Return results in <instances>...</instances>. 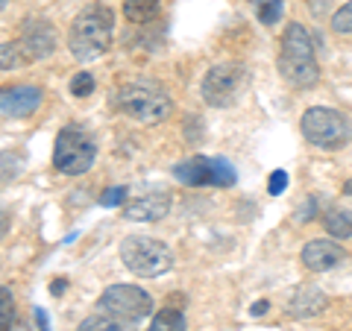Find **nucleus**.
Masks as SVG:
<instances>
[{
  "mask_svg": "<svg viewBox=\"0 0 352 331\" xmlns=\"http://www.w3.org/2000/svg\"><path fill=\"white\" fill-rule=\"evenodd\" d=\"M120 203H126V187L115 185V187H109V191L100 194V205H106V208H115Z\"/></svg>",
  "mask_w": 352,
  "mask_h": 331,
  "instance_id": "obj_23",
  "label": "nucleus"
},
{
  "mask_svg": "<svg viewBox=\"0 0 352 331\" xmlns=\"http://www.w3.org/2000/svg\"><path fill=\"white\" fill-rule=\"evenodd\" d=\"M36 319H38V331H50V319L44 314V308H36Z\"/></svg>",
  "mask_w": 352,
  "mask_h": 331,
  "instance_id": "obj_26",
  "label": "nucleus"
},
{
  "mask_svg": "<svg viewBox=\"0 0 352 331\" xmlns=\"http://www.w3.org/2000/svg\"><path fill=\"white\" fill-rule=\"evenodd\" d=\"M173 176H176V182L191 185V187H206V185L232 187L238 182V173L226 159H206V156L179 161L173 168Z\"/></svg>",
  "mask_w": 352,
  "mask_h": 331,
  "instance_id": "obj_8",
  "label": "nucleus"
},
{
  "mask_svg": "<svg viewBox=\"0 0 352 331\" xmlns=\"http://www.w3.org/2000/svg\"><path fill=\"white\" fill-rule=\"evenodd\" d=\"M279 73L294 88H311L320 80V68L314 59V38L302 24H288L279 44Z\"/></svg>",
  "mask_w": 352,
  "mask_h": 331,
  "instance_id": "obj_2",
  "label": "nucleus"
},
{
  "mask_svg": "<svg viewBox=\"0 0 352 331\" xmlns=\"http://www.w3.org/2000/svg\"><path fill=\"white\" fill-rule=\"evenodd\" d=\"M323 229H326V235H332L335 240L352 238V212L349 208H329L323 217Z\"/></svg>",
  "mask_w": 352,
  "mask_h": 331,
  "instance_id": "obj_15",
  "label": "nucleus"
},
{
  "mask_svg": "<svg viewBox=\"0 0 352 331\" xmlns=\"http://www.w3.org/2000/svg\"><path fill=\"white\" fill-rule=\"evenodd\" d=\"M170 212V194L168 191H153L144 196H135L124 205V217L135 220V223H153V220H162Z\"/></svg>",
  "mask_w": 352,
  "mask_h": 331,
  "instance_id": "obj_13",
  "label": "nucleus"
},
{
  "mask_svg": "<svg viewBox=\"0 0 352 331\" xmlns=\"http://www.w3.org/2000/svg\"><path fill=\"white\" fill-rule=\"evenodd\" d=\"M124 15L132 24L144 27L159 18V0H124Z\"/></svg>",
  "mask_w": 352,
  "mask_h": 331,
  "instance_id": "obj_16",
  "label": "nucleus"
},
{
  "mask_svg": "<svg viewBox=\"0 0 352 331\" xmlns=\"http://www.w3.org/2000/svg\"><path fill=\"white\" fill-rule=\"evenodd\" d=\"M332 30L340 32V36H349V32H352V0H349V3H344L332 15Z\"/></svg>",
  "mask_w": 352,
  "mask_h": 331,
  "instance_id": "obj_21",
  "label": "nucleus"
},
{
  "mask_svg": "<svg viewBox=\"0 0 352 331\" xmlns=\"http://www.w3.org/2000/svg\"><path fill=\"white\" fill-rule=\"evenodd\" d=\"M115 32V12L103 3H91L74 18L68 30V50L76 62H94L112 44Z\"/></svg>",
  "mask_w": 352,
  "mask_h": 331,
  "instance_id": "obj_1",
  "label": "nucleus"
},
{
  "mask_svg": "<svg viewBox=\"0 0 352 331\" xmlns=\"http://www.w3.org/2000/svg\"><path fill=\"white\" fill-rule=\"evenodd\" d=\"M97 305L106 314L124 319V323H138V319L153 314V296L147 290L135 288V284H112V288L103 290Z\"/></svg>",
  "mask_w": 352,
  "mask_h": 331,
  "instance_id": "obj_9",
  "label": "nucleus"
},
{
  "mask_svg": "<svg viewBox=\"0 0 352 331\" xmlns=\"http://www.w3.org/2000/svg\"><path fill=\"white\" fill-rule=\"evenodd\" d=\"M6 3H9V0H0V9H6Z\"/></svg>",
  "mask_w": 352,
  "mask_h": 331,
  "instance_id": "obj_30",
  "label": "nucleus"
},
{
  "mask_svg": "<svg viewBox=\"0 0 352 331\" xmlns=\"http://www.w3.org/2000/svg\"><path fill=\"white\" fill-rule=\"evenodd\" d=\"M267 308H270V302H267V299H258L256 305H252V317H261V314H267Z\"/></svg>",
  "mask_w": 352,
  "mask_h": 331,
  "instance_id": "obj_27",
  "label": "nucleus"
},
{
  "mask_svg": "<svg viewBox=\"0 0 352 331\" xmlns=\"http://www.w3.org/2000/svg\"><path fill=\"white\" fill-rule=\"evenodd\" d=\"M300 258L311 273H326V270H335L338 264H344L346 252L335 238L332 240L320 238V240H308V244L302 247V252H300Z\"/></svg>",
  "mask_w": 352,
  "mask_h": 331,
  "instance_id": "obj_11",
  "label": "nucleus"
},
{
  "mask_svg": "<svg viewBox=\"0 0 352 331\" xmlns=\"http://www.w3.org/2000/svg\"><path fill=\"white\" fill-rule=\"evenodd\" d=\"M80 331H126L124 328V323H120L118 317H112V314H94V317H88V319H82V326H80Z\"/></svg>",
  "mask_w": 352,
  "mask_h": 331,
  "instance_id": "obj_18",
  "label": "nucleus"
},
{
  "mask_svg": "<svg viewBox=\"0 0 352 331\" xmlns=\"http://www.w3.org/2000/svg\"><path fill=\"white\" fill-rule=\"evenodd\" d=\"M18 44H3V47H0V68H3V71H12L15 68V65H18Z\"/></svg>",
  "mask_w": 352,
  "mask_h": 331,
  "instance_id": "obj_24",
  "label": "nucleus"
},
{
  "mask_svg": "<svg viewBox=\"0 0 352 331\" xmlns=\"http://www.w3.org/2000/svg\"><path fill=\"white\" fill-rule=\"evenodd\" d=\"M252 6H256V15L261 24H276V21L282 18V0H250Z\"/></svg>",
  "mask_w": 352,
  "mask_h": 331,
  "instance_id": "obj_19",
  "label": "nucleus"
},
{
  "mask_svg": "<svg viewBox=\"0 0 352 331\" xmlns=\"http://www.w3.org/2000/svg\"><path fill=\"white\" fill-rule=\"evenodd\" d=\"M344 194H346V196H352V179H346V182H344Z\"/></svg>",
  "mask_w": 352,
  "mask_h": 331,
  "instance_id": "obj_29",
  "label": "nucleus"
},
{
  "mask_svg": "<svg viewBox=\"0 0 352 331\" xmlns=\"http://www.w3.org/2000/svg\"><path fill=\"white\" fill-rule=\"evenodd\" d=\"M120 261L129 273L141 275V279H156L173 267V252L168 244L153 240L144 235H129L120 240Z\"/></svg>",
  "mask_w": 352,
  "mask_h": 331,
  "instance_id": "obj_3",
  "label": "nucleus"
},
{
  "mask_svg": "<svg viewBox=\"0 0 352 331\" xmlns=\"http://www.w3.org/2000/svg\"><path fill=\"white\" fill-rule=\"evenodd\" d=\"M326 308V296L317 290V288H300L294 296H291V305H288V311L294 317H314V314H320Z\"/></svg>",
  "mask_w": 352,
  "mask_h": 331,
  "instance_id": "obj_14",
  "label": "nucleus"
},
{
  "mask_svg": "<svg viewBox=\"0 0 352 331\" xmlns=\"http://www.w3.org/2000/svg\"><path fill=\"white\" fill-rule=\"evenodd\" d=\"M18 47L30 62L47 59V56H53V50H56V30L41 18H30L24 24V30H21Z\"/></svg>",
  "mask_w": 352,
  "mask_h": 331,
  "instance_id": "obj_10",
  "label": "nucleus"
},
{
  "mask_svg": "<svg viewBox=\"0 0 352 331\" xmlns=\"http://www.w3.org/2000/svg\"><path fill=\"white\" fill-rule=\"evenodd\" d=\"M97 159L94 138L82 132L80 126H65L56 135V147H53V168L65 176H82L91 170Z\"/></svg>",
  "mask_w": 352,
  "mask_h": 331,
  "instance_id": "obj_6",
  "label": "nucleus"
},
{
  "mask_svg": "<svg viewBox=\"0 0 352 331\" xmlns=\"http://www.w3.org/2000/svg\"><path fill=\"white\" fill-rule=\"evenodd\" d=\"M62 290H65V279H56V282L50 284V293H53V296H59Z\"/></svg>",
  "mask_w": 352,
  "mask_h": 331,
  "instance_id": "obj_28",
  "label": "nucleus"
},
{
  "mask_svg": "<svg viewBox=\"0 0 352 331\" xmlns=\"http://www.w3.org/2000/svg\"><path fill=\"white\" fill-rule=\"evenodd\" d=\"M285 187H288V173H285V170H273V173H270V179H267V191H270V196L285 194Z\"/></svg>",
  "mask_w": 352,
  "mask_h": 331,
  "instance_id": "obj_25",
  "label": "nucleus"
},
{
  "mask_svg": "<svg viewBox=\"0 0 352 331\" xmlns=\"http://www.w3.org/2000/svg\"><path fill=\"white\" fill-rule=\"evenodd\" d=\"M150 331H185V317L179 308H162V311L153 317Z\"/></svg>",
  "mask_w": 352,
  "mask_h": 331,
  "instance_id": "obj_17",
  "label": "nucleus"
},
{
  "mask_svg": "<svg viewBox=\"0 0 352 331\" xmlns=\"http://www.w3.org/2000/svg\"><path fill=\"white\" fill-rule=\"evenodd\" d=\"M247 80H250V71L247 65L241 62H220L214 68H208L206 76H203V100L212 106V109H226L238 103L241 91L247 88Z\"/></svg>",
  "mask_w": 352,
  "mask_h": 331,
  "instance_id": "obj_7",
  "label": "nucleus"
},
{
  "mask_svg": "<svg viewBox=\"0 0 352 331\" xmlns=\"http://www.w3.org/2000/svg\"><path fill=\"white\" fill-rule=\"evenodd\" d=\"M71 94H74V97H88V94H94V76L88 73V71L74 73V80H71Z\"/></svg>",
  "mask_w": 352,
  "mask_h": 331,
  "instance_id": "obj_22",
  "label": "nucleus"
},
{
  "mask_svg": "<svg viewBox=\"0 0 352 331\" xmlns=\"http://www.w3.org/2000/svg\"><path fill=\"white\" fill-rule=\"evenodd\" d=\"M118 106L138 124H162L173 112V100L168 97V91L150 82L124 85L118 94Z\"/></svg>",
  "mask_w": 352,
  "mask_h": 331,
  "instance_id": "obj_4",
  "label": "nucleus"
},
{
  "mask_svg": "<svg viewBox=\"0 0 352 331\" xmlns=\"http://www.w3.org/2000/svg\"><path fill=\"white\" fill-rule=\"evenodd\" d=\"M38 106H41V91L32 85H12V88H3V94H0V115L6 120L27 117Z\"/></svg>",
  "mask_w": 352,
  "mask_h": 331,
  "instance_id": "obj_12",
  "label": "nucleus"
},
{
  "mask_svg": "<svg viewBox=\"0 0 352 331\" xmlns=\"http://www.w3.org/2000/svg\"><path fill=\"white\" fill-rule=\"evenodd\" d=\"M300 129L308 144H314L317 150H338L344 147L352 129H349V120L338 112V109H329V106H311L300 120Z\"/></svg>",
  "mask_w": 352,
  "mask_h": 331,
  "instance_id": "obj_5",
  "label": "nucleus"
},
{
  "mask_svg": "<svg viewBox=\"0 0 352 331\" xmlns=\"http://www.w3.org/2000/svg\"><path fill=\"white\" fill-rule=\"evenodd\" d=\"M12 314H15V305H12V290L0 288V331H9L12 328Z\"/></svg>",
  "mask_w": 352,
  "mask_h": 331,
  "instance_id": "obj_20",
  "label": "nucleus"
}]
</instances>
